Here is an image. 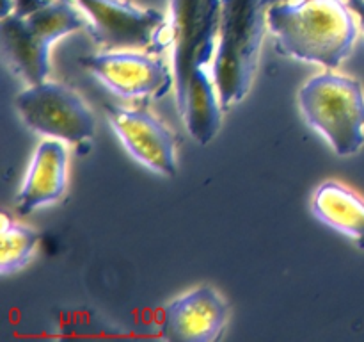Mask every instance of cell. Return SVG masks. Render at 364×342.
Wrapping results in <instances>:
<instances>
[{"mask_svg":"<svg viewBox=\"0 0 364 342\" xmlns=\"http://www.w3.org/2000/svg\"><path fill=\"white\" fill-rule=\"evenodd\" d=\"M230 317V305L210 285H199L167 303L160 333L171 342H213L220 338Z\"/></svg>","mask_w":364,"mask_h":342,"instance_id":"30bf717a","label":"cell"},{"mask_svg":"<svg viewBox=\"0 0 364 342\" xmlns=\"http://www.w3.org/2000/svg\"><path fill=\"white\" fill-rule=\"evenodd\" d=\"M14 107L23 123L43 138L75 146L89 145L95 138V114L66 84L43 81L28 86L16 95Z\"/></svg>","mask_w":364,"mask_h":342,"instance_id":"8992f818","label":"cell"},{"mask_svg":"<svg viewBox=\"0 0 364 342\" xmlns=\"http://www.w3.org/2000/svg\"><path fill=\"white\" fill-rule=\"evenodd\" d=\"M68 185V150L59 139L39 142L16 196V212L27 216L60 200Z\"/></svg>","mask_w":364,"mask_h":342,"instance_id":"8fae6325","label":"cell"},{"mask_svg":"<svg viewBox=\"0 0 364 342\" xmlns=\"http://www.w3.org/2000/svg\"><path fill=\"white\" fill-rule=\"evenodd\" d=\"M223 0H171L174 95L188 134L208 145L220 130L223 105L206 66L217 52Z\"/></svg>","mask_w":364,"mask_h":342,"instance_id":"6da1fadb","label":"cell"},{"mask_svg":"<svg viewBox=\"0 0 364 342\" xmlns=\"http://www.w3.org/2000/svg\"><path fill=\"white\" fill-rule=\"evenodd\" d=\"M299 107L336 155L350 157L364 146V89L355 78L334 71L315 75L299 91Z\"/></svg>","mask_w":364,"mask_h":342,"instance_id":"5b68a950","label":"cell"},{"mask_svg":"<svg viewBox=\"0 0 364 342\" xmlns=\"http://www.w3.org/2000/svg\"><path fill=\"white\" fill-rule=\"evenodd\" d=\"M311 210L316 219L364 249V200L358 192L336 180L322 182L313 195Z\"/></svg>","mask_w":364,"mask_h":342,"instance_id":"7c38bea8","label":"cell"},{"mask_svg":"<svg viewBox=\"0 0 364 342\" xmlns=\"http://www.w3.org/2000/svg\"><path fill=\"white\" fill-rule=\"evenodd\" d=\"M103 110L110 128L137 162L164 177L176 175L174 135L159 118L144 109H128L116 103H107Z\"/></svg>","mask_w":364,"mask_h":342,"instance_id":"9c48e42d","label":"cell"},{"mask_svg":"<svg viewBox=\"0 0 364 342\" xmlns=\"http://www.w3.org/2000/svg\"><path fill=\"white\" fill-rule=\"evenodd\" d=\"M87 28V18L73 0H16L0 21L7 66L28 86L46 81L50 46L57 39Z\"/></svg>","mask_w":364,"mask_h":342,"instance_id":"3957f363","label":"cell"},{"mask_svg":"<svg viewBox=\"0 0 364 342\" xmlns=\"http://www.w3.org/2000/svg\"><path fill=\"white\" fill-rule=\"evenodd\" d=\"M267 24L276 52L327 70L340 66L352 52L358 27L343 0H288L269 4Z\"/></svg>","mask_w":364,"mask_h":342,"instance_id":"7a4b0ae2","label":"cell"},{"mask_svg":"<svg viewBox=\"0 0 364 342\" xmlns=\"http://www.w3.org/2000/svg\"><path fill=\"white\" fill-rule=\"evenodd\" d=\"M87 18L92 41L103 50H146L160 53L166 48L164 32L169 28L160 11L134 6L128 0H73Z\"/></svg>","mask_w":364,"mask_h":342,"instance_id":"52a82bcc","label":"cell"},{"mask_svg":"<svg viewBox=\"0 0 364 342\" xmlns=\"http://www.w3.org/2000/svg\"><path fill=\"white\" fill-rule=\"evenodd\" d=\"M347 4L354 11V14L359 20V25H361L364 31V0H347Z\"/></svg>","mask_w":364,"mask_h":342,"instance_id":"5bb4252c","label":"cell"},{"mask_svg":"<svg viewBox=\"0 0 364 342\" xmlns=\"http://www.w3.org/2000/svg\"><path fill=\"white\" fill-rule=\"evenodd\" d=\"M82 64L123 98L164 96L174 88V75L160 57L135 50H103L82 59Z\"/></svg>","mask_w":364,"mask_h":342,"instance_id":"ba28073f","label":"cell"},{"mask_svg":"<svg viewBox=\"0 0 364 342\" xmlns=\"http://www.w3.org/2000/svg\"><path fill=\"white\" fill-rule=\"evenodd\" d=\"M265 0H223L213 82L223 109L245 98L255 81L267 24Z\"/></svg>","mask_w":364,"mask_h":342,"instance_id":"277c9868","label":"cell"},{"mask_svg":"<svg viewBox=\"0 0 364 342\" xmlns=\"http://www.w3.org/2000/svg\"><path fill=\"white\" fill-rule=\"evenodd\" d=\"M274 2H288V0H265L267 6H269V4H274Z\"/></svg>","mask_w":364,"mask_h":342,"instance_id":"9a60e30c","label":"cell"},{"mask_svg":"<svg viewBox=\"0 0 364 342\" xmlns=\"http://www.w3.org/2000/svg\"><path fill=\"white\" fill-rule=\"evenodd\" d=\"M0 219V273L6 276L21 269L32 259L39 235L32 228L16 223L7 212H2Z\"/></svg>","mask_w":364,"mask_h":342,"instance_id":"4fadbf2b","label":"cell"}]
</instances>
